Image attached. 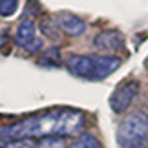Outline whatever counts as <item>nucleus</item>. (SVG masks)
I'll return each instance as SVG.
<instances>
[{"mask_svg": "<svg viewBox=\"0 0 148 148\" xmlns=\"http://www.w3.org/2000/svg\"><path fill=\"white\" fill-rule=\"evenodd\" d=\"M15 40L20 48H24L26 51H29V53H38V51L42 49V38L37 35V26H35V22L29 20V18L22 20L18 24Z\"/></svg>", "mask_w": 148, "mask_h": 148, "instance_id": "20e7f679", "label": "nucleus"}, {"mask_svg": "<svg viewBox=\"0 0 148 148\" xmlns=\"http://www.w3.org/2000/svg\"><path fill=\"white\" fill-rule=\"evenodd\" d=\"M148 113L134 112L121 121L117 143L121 148H148Z\"/></svg>", "mask_w": 148, "mask_h": 148, "instance_id": "7ed1b4c3", "label": "nucleus"}, {"mask_svg": "<svg viewBox=\"0 0 148 148\" xmlns=\"http://www.w3.org/2000/svg\"><path fill=\"white\" fill-rule=\"evenodd\" d=\"M40 29H42V33L46 37H51V38H59V33H57V24H55V20L53 18H44L42 22H40Z\"/></svg>", "mask_w": 148, "mask_h": 148, "instance_id": "9b49d317", "label": "nucleus"}, {"mask_svg": "<svg viewBox=\"0 0 148 148\" xmlns=\"http://www.w3.org/2000/svg\"><path fill=\"white\" fill-rule=\"evenodd\" d=\"M38 64L42 66H49V68H57L62 64V57H60V51L59 48H49L42 53V57L38 59Z\"/></svg>", "mask_w": 148, "mask_h": 148, "instance_id": "1a4fd4ad", "label": "nucleus"}, {"mask_svg": "<svg viewBox=\"0 0 148 148\" xmlns=\"http://www.w3.org/2000/svg\"><path fill=\"white\" fill-rule=\"evenodd\" d=\"M84 113L73 108H51L0 126V145L22 139L73 137L84 130Z\"/></svg>", "mask_w": 148, "mask_h": 148, "instance_id": "f257e3e1", "label": "nucleus"}, {"mask_svg": "<svg viewBox=\"0 0 148 148\" xmlns=\"http://www.w3.org/2000/svg\"><path fill=\"white\" fill-rule=\"evenodd\" d=\"M64 62L73 75L88 81H101L121 66V59L113 55H68Z\"/></svg>", "mask_w": 148, "mask_h": 148, "instance_id": "f03ea898", "label": "nucleus"}, {"mask_svg": "<svg viewBox=\"0 0 148 148\" xmlns=\"http://www.w3.org/2000/svg\"><path fill=\"white\" fill-rule=\"evenodd\" d=\"M146 68H148V60H146Z\"/></svg>", "mask_w": 148, "mask_h": 148, "instance_id": "ddd939ff", "label": "nucleus"}, {"mask_svg": "<svg viewBox=\"0 0 148 148\" xmlns=\"http://www.w3.org/2000/svg\"><path fill=\"white\" fill-rule=\"evenodd\" d=\"M137 93H139V82L137 81H128V82L121 84V86L112 93V97H110V108L115 113L126 112L128 108H130V104L134 102V99L137 97Z\"/></svg>", "mask_w": 148, "mask_h": 148, "instance_id": "39448f33", "label": "nucleus"}, {"mask_svg": "<svg viewBox=\"0 0 148 148\" xmlns=\"http://www.w3.org/2000/svg\"><path fill=\"white\" fill-rule=\"evenodd\" d=\"M16 9H18V2H15V0H2L0 2V15L2 16L15 15Z\"/></svg>", "mask_w": 148, "mask_h": 148, "instance_id": "f8f14e48", "label": "nucleus"}, {"mask_svg": "<svg viewBox=\"0 0 148 148\" xmlns=\"http://www.w3.org/2000/svg\"><path fill=\"white\" fill-rule=\"evenodd\" d=\"M93 46L99 51H110V53H115V51L124 49V35L117 29H106L101 31L97 37L93 38Z\"/></svg>", "mask_w": 148, "mask_h": 148, "instance_id": "423d86ee", "label": "nucleus"}, {"mask_svg": "<svg viewBox=\"0 0 148 148\" xmlns=\"http://www.w3.org/2000/svg\"><path fill=\"white\" fill-rule=\"evenodd\" d=\"M53 20H55L57 27H59L60 31H64L66 35H70V37H79V35L84 33V29H86L84 20L79 18V16L73 15V13H66V11H62V13H57L53 16Z\"/></svg>", "mask_w": 148, "mask_h": 148, "instance_id": "0eeeda50", "label": "nucleus"}, {"mask_svg": "<svg viewBox=\"0 0 148 148\" xmlns=\"http://www.w3.org/2000/svg\"><path fill=\"white\" fill-rule=\"evenodd\" d=\"M0 148H68V141L64 137H48V139H22L0 145Z\"/></svg>", "mask_w": 148, "mask_h": 148, "instance_id": "6e6552de", "label": "nucleus"}, {"mask_svg": "<svg viewBox=\"0 0 148 148\" xmlns=\"http://www.w3.org/2000/svg\"><path fill=\"white\" fill-rule=\"evenodd\" d=\"M70 148H102V146H101V143L93 137V135L84 134V135H81V137H79Z\"/></svg>", "mask_w": 148, "mask_h": 148, "instance_id": "9d476101", "label": "nucleus"}]
</instances>
